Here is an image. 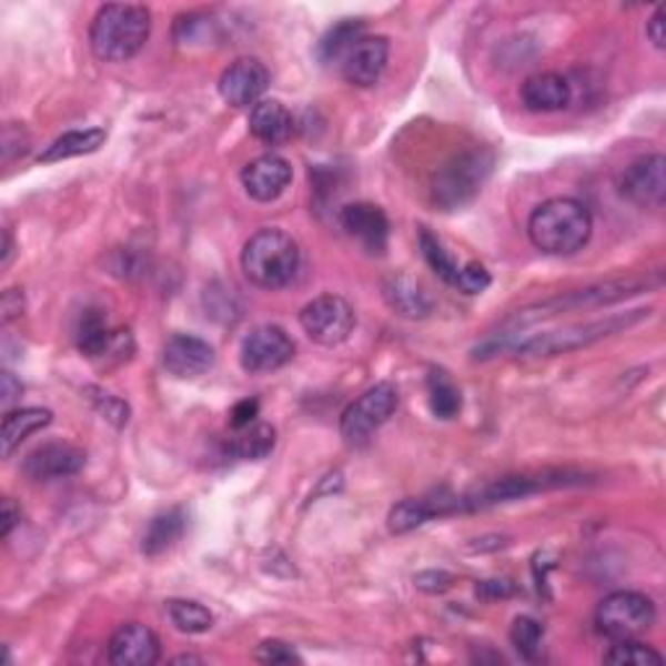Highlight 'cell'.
<instances>
[{
	"mask_svg": "<svg viewBox=\"0 0 666 666\" xmlns=\"http://www.w3.org/2000/svg\"><path fill=\"white\" fill-rule=\"evenodd\" d=\"M383 297L393 313H398L401 317L420 321V317H427L433 313V300H430L425 286L406 274H393L385 279Z\"/></svg>",
	"mask_w": 666,
	"mask_h": 666,
	"instance_id": "cell-21",
	"label": "cell"
},
{
	"mask_svg": "<svg viewBox=\"0 0 666 666\" xmlns=\"http://www.w3.org/2000/svg\"><path fill=\"white\" fill-rule=\"evenodd\" d=\"M414 583L425 594H443L453 586V575L445 571H422L414 575Z\"/></svg>",
	"mask_w": 666,
	"mask_h": 666,
	"instance_id": "cell-38",
	"label": "cell"
},
{
	"mask_svg": "<svg viewBox=\"0 0 666 666\" xmlns=\"http://www.w3.org/2000/svg\"><path fill=\"white\" fill-rule=\"evenodd\" d=\"M427 401H430V412H433L437 420H456L461 412V391L458 385L451 381V375L445 370L433 367L427 375Z\"/></svg>",
	"mask_w": 666,
	"mask_h": 666,
	"instance_id": "cell-27",
	"label": "cell"
},
{
	"mask_svg": "<svg viewBox=\"0 0 666 666\" xmlns=\"http://www.w3.org/2000/svg\"><path fill=\"white\" fill-rule=\"evenodd\" d=\"M365 32V21L360 19H344L339 24H333L329 32L323 34L321 44H317V56L323 63H339L344 58V52L352 48Z\"/></svg>",
	"mask_w": 666,
	"mask_h": 666,
	"instance_id": "cell-30",
	"label": "cell"
},
{
	"mask_svg": "<svg viewBox=\"0 0 666 666\" xmlns=\"http://www.w3.org/2000/svg\"><path fill=\"white\" fill-rule=\"evenodd\" d=\"M87 466V453L71 443H44L24 458V474L32 482H58L75 476Z\"/></svg>",
	"mask_w": 666,
	"mask_h": 666,
	"instance_id": "cell-15",
	"label": "cell"
},
{
	"mask_svg": "<svg viewBox=\"0 0 666 666\" xmlns=\"http://www.w3.org/2000/svg\"><path fill=\"white\" fill-rule=\"evenodd\" d=\"M664 9L662 6H658V9L654 11V17L648 19V24H646V34H648V40L654 42V48H658V50H664V44H666V32H664Z\"/></svg>",
	"mask_w": 666,
	"mask_h": 666,
	"instance_id": "cell-44",
	"label": "cell"
},
{
	"mask_svg": "<svg viewBox=\"0 0 666 666\" xmlns=\"http://www.w3.org/2000/svg\"><path fill=\"white\" fill-rule=\"evenodd\" d=\"M294 357V342L282 325H255L240 344V365L250 375H269Z\"/></svg>",
	"mask_w": 666,
	"mask_h": 666,
	"instance_id": "cell-11",
	"label": "cell"
},
{
	"mask_svg": "<svg viewBox=\"0 0 666 666\" xmlns=\"http://www.w3.org/2000/svg\"><path fill=\"white\" fill-rule=\"evenodd\" d=\"M656 625V604L638 592H615L596 607V630L612 640L638 638Z\"/></svg>",
	"mask_w": 666,
	"mask_h": 666,
	"instance_id": "cell-7",
	"label": "cell"
},
{
	"mask_svg": "<svg viewBox=\"0 0 666 666\" xmlns=\"http://www.w3.org/2000/svg\"><path fill=\"white\" fill-rule=\"evenodd\" d=\"M269 68L259 58H238L224 68L219 79V94L230 108H250L259 104L269 89Z\"/></svg>",
	"mask_w": 666,
	"mask_h": 666,
	"instance_id": "cell-12",
	"label": "cell"
},
{
	"mask_svg": "<svg viewBox=\"0 0 666 666\" xmlns=\"http://www.w3.org/2000/svg\"><path fill=\"white\" fill-rule=\"evenodd\" d=\"M11 253H13L11 232L6 230V232H3V259H0V263H3V266H9V263H11Z\"/></svg>",
	"mask_w": 666,
	"mask_h": 666,
	"instance_id": "cell-46",
	"label": "cell"
},
{
	"mask_svg": "<svg viewBox=\"0 0 666 666\" xmlns=\"http://www.w3.org/2000/svg\"><path fill=\"white\" fill-rule=\"evenodd\" d=\"M108 133L102 128H83V131H68L50 143L48 149L40 154V164H56L65 162V159L94 154L97 149L104 147Z\"/></svg>",
	"mask_w": 666,
	"mask_h": 666,
	"instance_id": "cell-26",
	"label": "cell"
},
{
	"mask_svg": "<svg viewBox=\"0 0 666 666\" xmlns=\"http://www.w3.org/2000/svg\"><path fill=\"white\" fill-rule=\"evenodd\" d=\"M650 284L648 279H617V282H602L594 286H586V290L571 292L565 294V297H552L547 302H539L536 307H528L524 313L518 315V323H528V321H539V317H552L557 313H563V310H578V307H596V305H609V302L625 300L630 297V294H638L643 290H648Z\"/></svg>",
	"mask_w": 666,
	"mask_h": 666,
	"instance_id": "cell-10",
	"label": "cell"
},
{
	"mask_svg": "<svg viewBox=\"0 0 666 666\" xmlns=\"http://www.w3.org/2000/svg\"><path fill=\"white\" fill-rule=\"evenodd\" d=\"M513 594V583L511 581H480L476 583V596L482 602H497V599H508Z\"/></svg>",
	"mask_w": 666,
	"mask_h": 666,
	"instance_id": "cell-41",
	"label": "cell"
},
{
	"mask_svg": "<svg viewBox=\"0 0 666 666\" xmlns=\"http://www.w3.org/2000/svg\"><path fill=\"white\" fill-rule=\"evenodd\" d=\"M167 617L178 627L180 633L201 635L214 627V615L199 602L191 599H170L167 602Z\"/></svg>",
	"mask_w": 666,
	"mask_h": 666,
	"instance_id": "cell-31",
	"label": "cell"
},
{
	"mask_svg": "<svg viewBox=\"0 0 666 666\" xmlns=\"http://www.w3.org/2000/svg\"><path fill=\"white\" fill-rule=\"evenodd\" d=\"M242 271L261 290H282L300 271V245L276 226L259 230L242 248Z\"/></svg>",
	"mask_w": 666,
	"mask_h": 666,
	"instance_id": "cell-3",
	"label": "cell"
},
{
	"mask_svg": "<svg viewBox=\"0 0 666 666\" xmlns=\"http://www.w3.org/2000/svg\"><path fill=\"white\" fill-rule=\"evenodd\" d=\"M151 34V11L139 3H110L97 11L89 29L92 52L104 63H125L139 56Z\"/></svg>",
	"mask_w": 666,
	"mask_h": 666,
	"instance_id": "cell-2",
	"label": "cell"
},
{
	"mask_svg": "<svg viewBox=\"0 0 666 666\" xmlns=\"http://www.w3.org/2000/svg\"><path fill=\"white\" fill-rule=\"evenodd\" d=\"M528 240L547 255H573L592 238V211L575 199H549L528 216Z\"/></svg>",
	"mask_w": 666,
	"mask_h": 666,
	"instance_id": "cell-1",
	"label": "cell"
},
{
	"mask_svg": "<svg viewBox=\"0 0 666 666\" xmlns=\"http://www.w3.org/2000/svg\"><path fill=\"white\" fill-rule=\"evenodd\" d=\"M19 521H21V511L17 508V503H13L11 497H6L3 500V518H0V536H3V539H9L13 526H17Z\"/></svg>",
	"mask_w": 666,
	"mask_h": 666,
	"instance_id": "cell-45",
	"label": "cell"
},
{
	"mask_svg": "<svg viewBox=\"0 0 666 666\" xmlns=\"http://www.w3.org/2000/svg\"><path fill=\"white\" fill-rule=\"evenodd\" d=\"M492 170L490 151H464L448 159L433 178V201L445 211L466 206Z\"/></svg>",
	"mask_w": 666,
	"mask_h": 666,
	"instance_id": "cell-5",
	"label": "cell"
},
{
	"mask_svg": "<svg viewBox=\"0 0 666 666\" xmlns=\"http://www.w3.org/2000/svg\"><path fill=\"white\" fill-rule=\"evenodd\" d=\"M339 224H342L354 240H360L367 253L383 255L385 248H389V216H385V211L375 206V203H350V206L339 211Z\"/></svg>",
	"mask_w": 666,
	"mask_h": 666,
	"instance_id": "cell-18",
	"label": "cell"
},
{
	"mask_svg": "<svg viewBox=\"0 0 666 666\" xmlns=\"http://www.w3.org/2000/svg\"><path fill=\"white\" fill-rule=\"evenodd\" d=\"M172 664H203L201 656H193V654H183V656H175L172 658Z\"/></svg>",
	"mask_w": 666,
	"mask_h": 666,
	"instance_id": "cell-47",
	"label": "cell"
},
{
	"mask_svg": "<svg viewBox=\"0 0 666 666\" xmlns=\"http://www.w3.org/2000/svg\"><path fill=\"white\" fill-rule=\"evenodd\" d=\"M300 325L321 346H339L352 336L357 315L354 307L339 294H321L313 302H307L300 313Z\"/></svg>",
	"mask_w": 666,
	"mask_h": 666,
	"instance_id": "cell-9",
	"label": "cell"
},
{
	"mask_svg": "<svg viewBox=\"0 0 666 666\" xmlns=\"http://www.w3.org/2000/svg\"><path fill=\"white\" fill-rule=\"evenodd\" d=\"M276 445V430L271 425H250L245 430H238V437L230 443V453L240 461H263L271 456Z\"/></svg>",
	"mask_w": 666,
	"mask_h": 666,
	"instance_id": "cell-28",
	"label": "cell"
},
{
	"mask_svg": "<svg viewBox=\"0 0 666 666\" xmlns=\"http://www.w3.org/2000/svg\"><path fill=\"white\" fill-rule=\"evenodd\" d=\"M604 662L615 666H662L664 656L658 654L654 646H648V643L625 638L617 640L615 646L604 654Z\"/></svg>",
	"mask_w": 666,
	"mask_h": 666,
	"instance_id": "cell-33",
	"label": "cell"
},
{
	"mask_svg": "<svg viewBox=\"0 0 666 666\" xmlns=\"http://www.w3.org/2000/svg\"><path fill=\"white\" fill-rule=\"evenodd\" d=\"M214 346L193 333H175L167 339L162 362L175 377H199L214 367Z\"/></svg>",
	"mask_w": 666,
	"mask_h": 666,
	"instance_id": "cell-19",
	"label": "cell"
},
{
	"mask_svg": "<svg viewBox=\"0 0 666 666\" xmlns=\"http://www.w3.org/2000/svg\"><path fill=\"white\" fill-rule=\"evenodd\" d=\"M571 474L567 472H542V474H513V476H500V480L482 484L466 495L453 497V513H474V511H487L495 505L513 503V500H524L534 492L547 490V487H563L571 484Z\"/></svg>",
	"mask_w": 666,
	"mask_h": 666,
	"instance_id": "cell-6",
	"label": "cell"
},
{
	"mask_svg": "<svg viewBox=\"0 0 666 666\" xmlns=\"http://www.w3.org/2000/svg\"><path fill=\"white\" fill-rule=\"evenodd\" d=\"M573 100V89L565 75L536 73L521 87V102L528 112H557L565 110Z\"/></svg>",
	"mask_w": 666,
	"mask_h": 666,
	"instance_id": "cell-20",
	"label": "cell"
},
{
	"mask_svg": "<svg viewBox=\"0 0 666 666\" xmlns=\"http://www.w3.org/2000/svg\"><path fill=\"white\" fill-rule=\"evenodd\" d=\"M433 518H437L433 497H408L391 508L389 528L393 534H408Z\"/></svg>",
	"mask_w": 666,
	"mask_h": 666,
	"instance_id": "cell-29",
	"label": "cell"
},
{
	"mask_svg": "<svg viewBox=\"0 0 666 666\" xmlns=\"http://www.w3.org/2000/svg\"><path fill=\"white\" fill-rule=\"evenodd\" d=\"M0 310H3V323H11L13 317H19L21 313H24V294H21L19 290H6L3 305H0Z\"/></svg>",
	"mask_w": 666,
	"mask_h": 666,
	"instance_id": "cell-43",
	"label": "cell"
},
{
	"mask_svg": "<svg viewBox=\"0 0 666 666\" xmlns=\"http://www.w3.org/2000/svg\"><path fill=\"white\" fill-rule=\"evenodd\" d=\"M542 638H544V627L536 623L534 617H518L511 627V643L516 646V650L528 662H534L542 650Z\"/></svg>",
	"mask_w": 666,
	"mask_h": 666,
	"instance_id": "cell-34",
	"label": "cell"
},
{
	"mask_svg": "<svg viewBox=\"0 0 666 666\" xmlns=\"http://www.w3.org/2000/svg\"><path fill=\"white\" fill-rule=\"evenodd\" d=\"M650 310H630V313H615L602 317V321L592 323H575L565 325V329L547 331V333H534V336L524 339L516 346L518 357H555V354H567L583 346H592L602 339L615 336V333L630 329V325L640 323L643 317H648Z\"/></svg>",
	"mask_w": 666,
	"mask_h": 666,
	"instance_id": "cell-4",
	"label": "cell"
},
{
	"mask_svg": "<svg viewBox=\"0 0 666 666\" xmlns=\"http://www.w3.org/2000/svg\"><path fill=\"white\" fill-rule=\"evenodd\" d=\"M391 44L389 37H365L362 34L350 50L344 52V58L339 60L342 75L352 87H373L381 79L385 65H389Z\"/></svg>",
	"mask_w": 666,
	"mask_h": 666,
	"instance_id": "cell-14",
	"label": "cell"
},
{
	"mask_svg": "<svg viewBox=\"0 0 666 666\" xmlns=\"http://www.w3.org/2000/svg\"><path fill=\"white\" fill-rule=\"evenodd\" d=\"M73 336H75V344H79V350L87 354V357L94 360V357H108V354H112L118 331L110 329L108 317H104L102 310L87 307L79 315Z\"/></svg>",
	"mask_w": 666,
	"mask_h": 666,
	"instance_id": "cell-23",
	"label": "cell"
},
{
	"mask_svg": "<svg viewBox=\"0 0 666 666\" xmlns=\"http://www.w3.org/2000/svg\"><path fill=\"white\" fill-rule=\"evenodd\" d=\"M87 393H89V401H92V406L102 414V420H108L110 425L118 427V430L128 425L131 408H128V404L123 398L112 396V393L97 389V385H89Z\"/></svg>",
	"mask_w": 666,
	"mask_h": 666,
	"instance_id": "cell-35",
	"label": "cell"
},
{
	"mask_svg": "<svg viewBox=\"0 0 666 666\" xmlns=\"http://www.w3.org/2000/svg\"><path fill=\"white\" fill-rule=\"evenodd\" d=\"M21 391H24V385L17 381V375L6 370V373L0 375V404H3L6 412H11V406L21 398Z\"/></svg>",
	"mask_w": 666,
	"mask_h": 666,
	"instance_id": "cell-42",
	"label": "cell"
},
{
	"mask_svg": "<svg viewBox=\"0 0 666 666\" xmlns=\"http://www.w3.org/2000/svg\"><path fill=\"white\" fill-rule=\"evenodd\" d=\"M255 662L271 664V666H290V664H302V656L294 650L290 643L284 640H263L253 654Z\"/></svg>",
	"mask_w": 666,
	"mask_h": 666,
	"instance_id": "cell-36",
	"label": "cell"
},
{
	"mask_svg": "<svg viewBox=\"0 0 666 666\" xmlns=\"http://www.w3.org/2000/svg\"><path fill=\"white\" fill-rule=\"evenodd\" d=\"M398 406V391L391 383H377L367 389L357 401H352L342 414V437L352 448H362L391 420Z\"/></svg>",
	"mask_w": 666,
	"mask_h": 666,
	"instance_id": "cell-8",
	"label": "cell"
},
{
	"mask_svg": "<svg viewBox=\"0 0 666 666\" xmlns=\"http://www.w3.org/2000/svg\"><path fill=\"white\" fill-rule=\"evenodd\" d=\"M420 250H422V255H425L427 266L433 269L435 274L441 276L445 284L456 286L458 274H461V266H458L456 261L451 259V253L443 248V242L437 240L435 234L427 230V226H422V230H420Z\"/></svg>",
	"mask_w": 666,
	"mask_h": 666,
	"instance_id": "cell-32",
	"label": "cell"
},
{
	"mask_svg": "<svg viewBox=\"0 0 666 666\" xmlns=\"http://www.w3.org/2000/svg\"><path fill=\"white\" fill-rule=\"evenodd\" d=\"M52 422V412L42 406H27V408H11L3 416V458H11L13 451L27 441L29 435L40 433Z\"/></svg>",
	"mask_w": 666,
	"mask_h": 666,
	"instance_id": "cell-25",
	"label": "cell"
},
{
	"mask_svg": "<svg viewBox=\"0 0 666 666\" xmlns=\"http://www.w3.org/2000/svg\"><path fill=\"white\" fill-rule=\"evenodd\" d=\"M492 284V276L490 271L482 266V263H466V266H461V274H458V282H456V290L464 292V294H480L487 290V286Z\"/></svg>",
	"mask_w": 666,
	"mask_h": 666,
	"instance_id": "cell-37",
	"label": "cell"
},
{
	"mask_svg": "<svg viewBox=\"0 0 666 666\" xmlns=\"http://www.w3.org/2000/svg\"><path fill=\"white\" fill-rule=\"evenodd\" d=\"M3 162H11L13 154H24L29 149V135L24 128L19 125H6L3 131Z\"/></svg>",
	"mask_w": 666,
	"mask_h": 666,
	"instance_id": "cell-40",
	"label": "cell"
},
{
	"mask_svg": "<svg viewBox=\"0 0 666 666\" xmlns=\"http://www.w3.org/2000/svg\"><path fill=\"white\" fill-rule=\"evenodd\" d=\"M292 183V164L279 154H263L242 170V188L253 201L271 203Z\"/></svg>",
	"mask_w": 666,
	"mask_h": 666,
	"instance_id": "cell-17",
	"label": "cell"
},
{
	"mask_svg": "<svg viewBox=\"0 0 666 666\" xmlns=\"http://www.w3.org/2000/svg\"><path fill=\"white\" fill-rule=\"evenodd\" d=\"M619 191L638 206H664L666 199V159L662 154H646L625 167L619 178Z\"/></svg>",
	"mask_w": 666,
	"mask_h": 666,
	"instance_id": "cell-13",
	"label": "cell"
},
{
	"mask_svg": "<svg viewBox=\"0 0 666 666\" xmlns=\"http://www.w3.org/2000/svg\"><path fill=\"white\" fill-rule=\"evenodd\" d=\"M259 398H242L238 404L232 406L230 412V425L232 430H245L255 422V416H259Z\"/></svg>",
	"mask_w": 666,
	"mask_h": 666,
	"instance_id": "cell-39",
	"label": "cell"
},
{
	"mask_svg": "<svg viewBox=\"0 0 666 666\" xmlns=\"http://www.w3.org/2000/svg\"><path fill=\"white\" fill-rule=\"evenodd\" d=\"M162 656L157 633L141 623H128L112 633L108 658L112 666H154Z\"/></svg>",
	"mask_w": 666,
	"mask_h": 666,
	"instance_id": "cell-16",
	"label": "cell"
},
{
	"mask_svg": "<svg viewBox=\"0 0 666 666\" xmlns=\"http://www.w3.org/2000/svg\"><path fill=\"white\" fill-rule=\"evenodd\" d=\"M185 526L188 516L183 508L159 511L157 516L149 521L147 532L141 536V552L147 557L162 555V552L175 547V542H180V536L185 534Z\"/></svg>",
	"mask_w": 666,
	"mask_h": 666,
	"instance_id": "cell-24",
	"label": "cell"
},
{
	"mask_svg": "<svg viewBox=\"0 0 666 666\" xmlns=\"http://www.w3.org/2000/svg\"><path fill=\"white\" fill-rule=\"evenodd\" d=\"M250 133L266 147H282L294 133L292 112L282 102L263 100L250 110Z\"/></svg>",
	"mask_w": 666,
	"mask_h": 666,
	"instance_id": "cell-22",
	"label": "cell"
}]
</instances>
